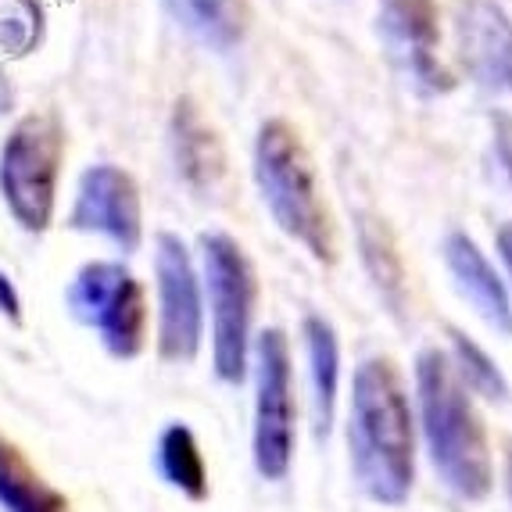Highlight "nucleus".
Segmentation results:
<instances>
[{
  "label": "nucleus",
  "mask_w": 512,
  "mask_h": 512,
  "mask_svg": "<svg viewBox=\"0 0 512 512\" xmlns=\"http://www.w3.org/2000/svg\"><path fill=\"white\" fill-rule=\"evenodd\" d=\"M351 477L376 505H405L416 484V423L391 359H366L351 380Z\"/></svg>",
  "instance_id": "nucleus-1"
},
{
  "label": "nucleus",
  "mask_w": 512,
  "mask_h": 512,
  "mask_svg": "<svg viewBox=\"0 0 512 512\" xmlns=\"http://www.w3.org/2000/svg\"><path fill=\"white\" fill-rule=\"evenodd\" d=\"M416 402L427 455L444 487L462 502H480L491 495L495 462L484 419L473 405V394L455 373L448 351L427 348L416 355Z\"/></svg>",
  "instance_id": "nucleus-2"
},
{
  "label": "nucleus",
  "mask_w": 512,
  "mask_h": 512,
  "mask_svg": "<svg viewBox=\"0 0 512 512\" xmlns=\"http://www.w3.org/2000/svg\"><path fill=\"white\" fill-rule=\"evenodd\" d=\"M255 187L283 237H291L308 258L330 265L337 258V237L326 201L319 194L316 169L305 144L283 119L258 126L255 137Z\"/></svg>",
  "instance_id": "nucleus-3"
},
{
  "label": "nucleus",
  "mask_w": 512,
  "mask_h": 512,
  "mask_svg": "<svg viewBox=\"0 0 512 512\" xmlns=\"http://www.w3.org/2000/svg\"><path fill=\"white\" fill-rule=\"evenodd\" d=\"M201 291L212 323V369L222 384L240 387L251 373L258 280L251 258L230 233H201Z\"/></svg>",
  "instance_id": "nucleus-4"
},
{
  "label": "nucleus",
  "mask_w": 512,
  "mask_h": 512,
  "mask_svg": "<svg viewBox=\"0 0 512 512\" xmlns=\"http://www.w3.org/2000/svg\"><path fill=\"white\" fill-rule=\"evenodd\" d=\"M65 129L54 115H22L0 140V201L29 237L54 226Z\"/></svg>",
  "instance_id": "nucleus-5"
},
{
  "label": "nucleus",
  "mask_w": 512,
  "mask_h": 512,
  "mask_svg": "<svg viewBox=\"0 0 512 512\" xmlns=\"http://www.w3.org/2000/svg\"><path fill=\"white\" fill-rule=\"evenodd\" d=\"M255 373V427H251V462L265 484L291 477L298 444V405H294V362L287 333L269 326L251 344Z\"/></svg>",
  "instance_id": "nucleus-6"
},
{
  "label": "nucleus",
  "mask_w": 512,
  "mask_h": 512,
  "mask_svg": "<svg viewBox=\"0 0 512 512\" xmlns=\"http://www.w3.org/2000/svg\"><path fill=\"white\" fill-rule=\"evenodd\" d=\"M65 308L97 333L111 359L133 362L147 348V298L133 269L115 258L86 262L65 287Z\"/></svg>",
  "instance_id": "nucleus-7"
},
{
  "label": "nucleus",
  "mask_w": 512,
  "mask_h": 512,
  "mask_svg": "<svg viewBox=\"0 0 512 512\" xmlns=\"http://www.w3.org/2000/svg\"><path fill=\"white\" fill-rule=\"evenodd\" d=\"M154 294H158V359L190 366L205 344V291L194 255L176 233L154 237Z\"/></svg>",
  "instance_id": "nucleus-8"
},
{
  "label": "nucleus",
  "mask_w": 512,
  "mask_h": 512,
  "mask_svg": "<svg viewBox=\"0 0 512 512\" xmlns=\"http://www.w3.org/2000/svg\"><path fill=\"white\" fill-rule=\"evenodd\" d=\"M437 0H380L376 29L394 72L419 97H441L455 86L441 54Z\"/></svg>",
  "instance_id": "nucleus-9"
},
{
  "label": "nucleus",
  "mask_w": 512,
  "mask_h": 512,
  "mask_svg": "<svg viewBox=\"0 0 512 512\" xmlns=\"http://www.w3.org/2000/svg\"><path fill=\"white\" fill-rule=\"evenodd\" d=\"M65 226L76 233H90L133 255L144 244V201L137 180L122 165L94 162L79 172L76 197H72Z\"/></svg>",
  "instance_id": "nucleus-10"
},
{
  "label": "nucleus",
  "mask_w": 512,
  "mask_h": 512,
  "mask_svg": "<svg viewBox=\"0 0 512 512\" xmlns=\"http://www.w3.org/2000/svg\"><path fill=\"white\" fill-rule=\"evenodd\" d=\"M462 61L480 90L512 101V18L498 0H470L462 11Z\"/></svg>",
  "instance_id": "nucleus-11"
},
{
  "label": "nucleus",
  "mask_w": 512,
  "mask_h": 512,
  "mask_svg": "<svg viewBox=\"0 0 512 512\" xmlns=\"http://www.w3.org/2000/svg\"><path fill=\"white\" fill-rule=\"evenodd\" d=\"M444 265H448V276H452L455 291L470 301V308L484 319L495 333L512 337V298L505 291L502 276L495 273L491 258L480 251V244L470 233L452 230L441 244Z\"/></svg>",
  "instance_id": "nucleus-12"
},
{
  "label": "nucleus",
  "mask_w": 512,
  "mask_h": 512,
  "mask_svg": "<svg viewBox=\"0 0 512 512\" xmlns=\"http://www.w3.org/2000/svg\"><path fill=\"white\" fill-rule=\"evenodd\" d=\"M169 151L176 176L194 197H212L226 176V151H222L215 129L201 119V111L190 97H180L169 119Z\"/></svg>",
  "instance_id": "nucleus-13"
},
{
  "label": "nucleus",
  "mask_w": 512,
  "mask_h": 512,
  "mask_svg": "<svg viewBox=\"0 0 512 512\" xmlns=\"http://www.w3.org/2000/svg\"><path fill=\"white\" fill-rule=\"evenodd\" d=\"M308 359V409H312V434L330 437L337 419V394H341V341L330 319L305 316L301 323Z\"/></svg>",
  "instance_id": "nucleus-14"
},
{
  "label": "nucleus",
  "mask_w": 512,
  "mask_h": 512,
  "mask_svg": "<svg viewBox=\"0 0 512 512\" xmlns=\"http://www.w3.org/2000/svg\"><path fill=\"white\" fill-rule=\"evenodd\" d=\"M169 18L197 47L212 54H230L240 47L248 29V8L244 0H162Z\"/></svg>",
  "instance_id": "nucleus-15"
},
{
  "label": "nucleus",
  "mask_w": 512,
  "mask_h": 512,
  "mask_svg": "<svg viewBox=\"0 0 512 512\" xmlns=\"http://www.w3.org/2000/svg\"><path fill=\"white\" fill-rule=\"evenodd\" d=\"M154 473L165 487L180 491L187 502H205L212 484H208L205 452L197 444V434L187 423H165L154 441Z\"/></svg>",
  "instance_id": "nucleus-16"
},
{
  "label": "nucleus",
  "mask_w": 512,
  "mask_h": 512,
  "mask_svg": "<svg viewBox=\"0 0 512 512\" xmlns=\"http://www.w3.org/2000/svg\"><path fill=\"white\" fill-rule=\"evenodd\" d=\"M0 512H69V498L0 434Z\"/></svg>",
  "instance_id": "nucleus-17"
},
{
  "label": "nucleus",
  "mask_w": 512,
  "mask_h": 512,
  "mask_svg": "<svg viewBox=\"0 0 512 512\" xmlns=\"http://www.w3.org/2000/svg\"><path fill=\"white\" fill-rule=\"evenodd\" d=\"M448 341H452V351H448V359H452L455 373L459 380L466 384V391L480 394L487 402H498L505 405L512 398V387L505 380L502 366H498L477 341H473L470 333H462L459 326H448Z\"/></svg>",
  "instance_id": "nucleus-18"
},
{
  "label": "nucleus",
  "mask_w": 512,
  "mask_h": 512,
  "mask_svg": "<svg viewBox=\"0 0 512 512\" xmlns=\"http://www.w3.org/2000/svg\"><path fill=\"white\" fill-rule=\"evenodd\" d=\"M359 248H362V262H366L369 276H373L380 301L391 308L394 316H402L405 308V273L402 262H398V251H394L391 237L376 219H362L359 222Z\"/></svg>",
  "instance_id": "nucleus-19"
},
{
  "label": "nucleus",
  "mask_w": 512,
  "mask_h": 512,
  "mask_svg": "<svg viewBox=\"0 0 512 512\" xmlns=\"http://www.w3.org/2000/svg\"><path fill=\"white\" fill-rule=\"evenodd\" d=\"M43 33V11L36 0H0V54L22 58L36 51Z\"/></svg>",
  "instance_id": "nucleus-20"
},
{
  "label": "nucleus",
  "mask_w": 512,
  "mask_h": 512,
  "mask_svg": "<svg viewBox=\"0 0 512 512\" xmlns=\"http://www.w3.org/2000/svg\"><path fill=\"white\" fill-rule=\"evenodd\" d=\"M0 316L8 319L11 326H22V294H18L15 280L0 269Z\"/></svg>",
  "instance_id": "nucleus-21"
},
{
  "label": "nucleus",
  "mask_w": 512,
  "mask_h": 512,
  "mask_svg": "<svg viewBox=\"0 0 512 512\" xmlns=\"http://www.w3.org/2000/svg\"><path fill=\"white\" fill-rule=\"evenodd\" d=\"M495 151H498V162H502L505 176L512 183V115L502 111L495 119Z\"/></svg>",
  "instance_id": "nucleus-22"
},
{
  "label": "nucleus",
  "mask_w": 512,
  "mask_h": 512,
  "mask_svg": "<svg viewBox=\"0 0 512 512\" xmlns=\"http://www.w3.org/2000/svg\"><path fill=\"white\" fill-rule=\"evenodd\" d=\"M495 240H498V255H502L505 273H509V280H512V222H505Z\"/></svg>",
  "instance_id": "nucleus-23"
},
{
  "label": "nucleus",
  "mask_w": 512,
  "mask_h": 512,
  "mask_svg": "<svg viewBox=\"0 0 512 512\" xmlns=\"http://www.w3.org/2000/svg\"><path fill=\"white\" fill-rule=\"evenodd\" d=\"M505 491H509V502H512V441L505 444Z\"/></svg>",
  "instance_id": "nucleus-24"
}]
</instances>
